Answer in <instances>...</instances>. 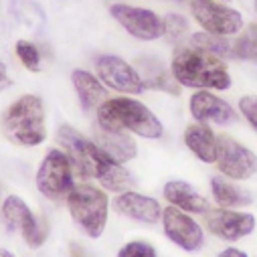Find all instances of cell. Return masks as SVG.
<instances>
[{"label":"cell","mask_w":257,"mask_h":257,"mask_svg":"<svg viewBox=\"0 0 257 257\" xmlns=\"http://www.w3.org/2000/svg\"><path fill=\"white\" fill-rule=\"evenodd\" d=\"M57 138L63 144V152L69 156L77 176L97 178L103 188L115 190V192H123L134 184L132 174L121 166V162L113 160L95 142L85 140L71 125H61Z\"/></svg>","instance_id":"cell-1"},{"label":"cell","mask_w":257,"mask_h":257,"mask_svg":"<svg viewBox=\"0 0 257 257\" xmlns=\"http://www.w3.org/2000/svg\"><path fill=\"white\" fill-rule=\"evenodd\" d=\"M172 77L184 87L197 89H229L231 75L227 65L213 53L199 47L180 45L172 53Z\"/></svg>","instance_id":"cell-2"},{"label":"cell","mask_w":257,"mask_h":257,"mask_svg":"<svg viewBox=\"0 0 257 257\" xmlns=\"http://www.w3.org/2000/svg\"><path fill=\"white\" fill-rule=\"evenodd\" d=\"M97 125L105 130L134 132L142 138H160L162 123L160 119L142 103L132 97L105 99L97 107Z\"/></svg>","instance_id":"cell-3"},{"label":"cell","mask_w":257,"mask_h":257,"mask_svg":"<svg viewBox=\"0 0 257 257\" xmlns=\"http://www.w3.org/2000/svg\"><path fill=\"white\" fill-rule=\"evenodd\" d=\"M3 134L21 146H37L47 138L45 105L39 95H23L0 117Z\"/></svg>","instance_id":"cell-4"},{"label":"cell","mask_w":257,"mask_h":257,"mask_svg":"<svg viewBox=\"0 0 257 257\" xmlns=\"http://www.w3.org/2000/svg\"><path fill=\"white\" fill-rule=\"evenodd\" d=\"M67 207L75 225L87 237L97 239L103 233L107 221V195L103 190L89 184L73 186L67 197Z\"/></svg>","instance_id":"cell-5"},{"label":"cell","mask_w":257,"mask_h":257,"mask_svg":"<svg viewBox=\"0 0 257 257\" xmlns=\"http://www.w3.org/2000/svg\"><path fill=\"white\" fill-rule=\"evenodd\" d=\"M73 164L63 150H49L37 172V188L51 201L67 199L73 190Z\"/></svg>","instance_id":"cell-6"},{"label":"cell","mask_w":257,"mask_h":257,"mask_svg":"<svg viewBox=\"0 0 257 257\" xmlns=\"http://www.w3.org/2000/svg\"><path fill=\"white\" fill-rule=\"evenodd\" d=\"M3 221L7 223V227L11 231H21V235L25 237L27 245L37 249L45 243L47 235H49V227L47 221L37 217L27 203L21 197H9L3 205Z\"/></svg>","instance_id":"cell-7"},{"label":"cell","mask_w":257,"mask_h":257,"mask_svg":"<svg viewBox=\"0 0 257 257\" xmlns=\"http://www.w3.org/2000/svg\"><path fill=\"white\" fill-rule=\"evenodd\" d=\"M217 168L235 180H247L257 172V156L227 134L217 138Z\"/></svg>","instance_id":"cell-8"},{"label":"cell","mask_w":257,"mask_h":257,"mask_svg":"<svg viewBox=\"0 0 257 257\" xmlns=\"http://www.w3.org/2000/svg\"><path fill=\"white\" fill-rule=\"evenodd\" d=\"M190 11L195 21L213 35H221V37H229L241 31L243 27V19L237 11L219 5L215 0H192L190 3Z\"/></svg>","instance_id":"cell-9"},{"label":"cell","mask_w":257,"mask_h":257,"mask_svg":"<svg viewBox=\"0 0 257 257\" xmlns=\"http://www.w3.org/2000/svg\"><path fill=\"white\" fill-rule=\"evenodd\" d=\"M111 17L136 39L154 41L164 35V23L148 9H138L130 5H111Z\"/></svg>","instance_id":"cell-10"},{"label":"cell","mask_w":257,"mask_h":257,"mask_svg":"<svg viewBox=\"0 0 257 257\" xmlns=\"http://www.w3.org/2000/svg\"><path fill=\"white\" fill-rule=\"evenodd\" d=\"M162 225L166 237L184 251H197L205 243V235L199 223L176 207H168L162 211Z\"/></svg>","instance_id":"cell-11"},{"label":"cell","mask_w":257,"mask_h":257,"mask_svg":"<svg viewBox=\"0 0 257 257\" xmlns=\"http://www.w3.org/2000/svg\"><path fill=\"white\" fill-rule=\"evenodd\" d=\"M95 69H97L99 79L115 91H121V93H142L144 91V83L138 71L119 57H113V55L99 57L95 63Z\"/></svg>","instance_id":"cell-12"},{"label":"cell","mask_w":257,"mask_h":257,"mask_svg":"<svg viewBox=\"0 0 257 257\" xmlns=\"http://www.w3.org/2000/svg\"><path fill=\"white\" fill-rule=\"evenodd\" d=\"M205 225L213 235L225 241H237L255 229V217L239 211L209 209V213H205Z\"/></svg>","instance_id":"cell-13"},{"label":"cell","mask_w":257,"mask_h":257,"mask_svg":"<svg viewBox=\"0 0 257 257\" xmlns=\"http://www.w3.org/2000/svg\"><path fill=\"white\" fill-rule=\"evenodd\" d=\"M113 209L123 217H130L134 221L148 223V225L158 223L164 211L156 199L138 195L134 190H123L121 195H117L113 201Z\"/></svg>","instance_id":"cell-14"},{"label":"cell","mask_w":257,"mask_h":257,"mask_svg":"<svg viewBox=\"0 0 257 257\" xmlns=\"http://www.w3.org/2000/svg\"><path fill=\"white\" fill-rule=\"evenodd\" d=\"M190 113L197 121L201 123H219V125H227L231 121H235L237 113L235 109L221 97L209 93V91H197L195 95L190 97Z\"/></svg>","instance_id":"cell-15"},{"label":"cell","mask_w":257,"mask_h":257,"mask_svg":"<svg viewBox=\"0 0 257 257\" xmlns=\"http://www.w3.org/2000/svg\"><path fill=\"white\" fill-rule=\"evenodd\" d=\"M164 197L172 207L186 211V213H207L209 211V201L195 186H190L188 182H182V180L166 182Z\"/></svg>","instance_id":"cell-16"},{"label":"cell","mask_w":257,"mask_h":257,"mask_svg":"<svg viewBox=\"0 0 257 257\" xmlns=\"http://www.w3.org/2000/svg\"><path fill=\"white\" fill-rule=\"evenodd\" d=\"M95 144L99 148H103L113 160L117 162H127L132 160L138 152L136 148V142L132 140V136L127 132H121V130H105V127L97 125L95 130Z\"/></svg>","instance_id":"cell-17"},{"label":"cell","mask_w":257,"mask_h":257,"mask_svg":"<svg viewBox=\"0 0 257 257\" xmlns=\"http://www.w3.org/2000/svg\"><path fill=\"white\" fill-rule=\"evenodd\" d=\"M184 144L201 162H215L217 160V136L207 123H190L184 132Z\"/></svg>","instance_id":"cell-18"},{"label":"cell","mask_w":257,"mask_h":257,"mask_svg":"<svg viewBox=\"0 0 257 257\" xmlns=\"http://www.w3.org/2000/svg\"><path fill=\"white\" fill-rule=\"evenodd\" d=\"M136 71H138L144 87L168 91L172 95L178 93L176 79L170 77V73L166 71V67L162 65L160 59H156V57H142V59H138V69Z\"/></svg>","instance_id":"cell-19"},{"label":"cell","mask_w":257,"mask_h":257,"mask_svg":"<svg viewBox=\"0 0 257 257\" xmlns=\"http://www.w3.org/2000/svg\"><path fill=\"white\" fill-rule=\"evenodd\" d=\"M71 81H73V87L77 91L79 103H81V107L85 111L97 109L105 101V97H107L105 87L101 85V79L93 77L91 73H87L83 69H77V71H73Z\"/></svg>","instance_id":"cell-20"},{"label":"cell","mask_w":257,"mask_h":257,"mask_svg":"<svg viewBox=\"0 0 257 257\" xmlns=\"http://www.w3.org/2000/svg\"><path fill=\"white\" fill-rule=\"evenodd\" d=\"M211 190H213L215 201L223 209H239V207H247L251 203V195L247 190L237 188L233 182H229L225 178H213Z\"/></svg>","instance_id":"cell-21"},{"label":"cell","mask_w":257,"mask_h":257,"mask_svg":"<svg viewBox=\"0 0 257 257\" xmlns=\"http://www.w3.org/2000/svg\"><path fill=\"white\" fill-rule=\"evenodd\" d=\"M233 57L257 63V23L249 25L233 43Z\"/></svg>","instance_id":"cell-22"},{"label":"cell","mask_w":257,"mask_h":257,"mask_svg":"<svg viewBox=\"0 0 257 257\" xmlns=\"http://www.w3.org/2000/svg\"><path fill=\"white\" fill-rule=\"evenodd\" d=\"M190 45L192 47H199L207 53H213L217 57H229L233 55V45L227 43L225 37L221 35H213V33H197V35H192L190 39Z\"/></svg>","instance_id":"cell-23"},{"label":"cell","mask_w":257,"mask_h":257,"mask_svg":"<svg viewBox=\"0 0 257 257\" xmlns=\"http://www.w3.org/2000/svg\"><path fill=\"white\" fill-rule=\"evenodd\" d=\"M15 51H17V57L21 59V63L29 71H41V53H39V49L33 43L19 41Z\"/></svg>","instance_id":"cell-24"},{"label":"cell","mask_w":257,"mask_h":257,"mask_svg":"<svg viewBox=\"0 0 257 257\" xmlns=\"http://www.w3.org/2000/svg\"><path fill=\"white\" fill-rule=\"evenodd\" d=\"M164 35L170 39V41H178L186 35L188 31V23L182 15H168L164 21Z\"/></svg>","instance_id":"cell-25"},{"label":"cell","mask_w":257,"mask_h":257,"mask_svg":"<svg viewBox=\"0 0 257 257\" xmlns=\"http://www.w3.org/2000/svg\"><path fill=\"white\" fill-rule=\"evenodd\" d=\"M117 257H156V249L148 241H130L117 251Z\"/></svg>","instance_id":"cell-26"},{"label":"cell","mask_w":257,"mask_h":257,"mask_svg":"<svg viewBox=\"0 0 257 257\" xmlns=\"http://www.w3.org/2000/svg\"><path fill=\"white\" fill-rule=\"evenodd\" d=\"M241 113L245 115V119L257 130V95H245L239 101Z\"/></svg>","instance_id":"cell-27"},{"label":"cell","mask_w":257,"mask_h":257,"mask_svg":"<svg viewBox=\"0 0 257 257\" xmlns=\"http://www.w3.org/2000/svg\"><path fill=\"white\" fill-rule=\"evenodd\" d=\"M11 77H9V73H7V65L3 61H0V91H5L7 87H11Z\"/></svg>","instance_id":"cell-28"},{"label":"cell","mask_w":257,"mask_h":257,"mask_svg":"<svg viewBox=\"0 0 257 257\" xmlns=\"http://www.w3.org/2000/svg\"><path fill=\"white\" fill-rule=\"evenodd\" d=\"M219 257H249L245 251H241V249H235V247H229V249H223L221 253H219Z\"/></svg>","instance_id":"cell-29"},{"label":"cell","mask_w":257,"mask_h":257,"mask_svg":"<svg viewBox=\"0 0 257 257\" xmlns=\"http://www.w3.org/2000/svg\"><path fill=\"white\" fill-rule=\"evenodd\" d=\"M0 257H15L11 251H7V249H0Z\"/></svg>","instance_id":"cell-30"},{"label":"cell","mask_w":257,"mask_h":257,"mask_svg":"<svg viewBox=\"0 0 257 257\" xmlns=\"http://www.w3.org/2000/svg\"><path fill=\"white\" fill-rule=\"evenodd\" d=\"M172 3H182V0H172Z\"/></svg>","instance_id":"cell-31"},{"label":"cell","mask_w":257,"mask_h":257,"mask_svg":"<svg viewBox=\"0 0 257 257\" xmlns=\"http://www.w3.org/2000/svg\"><path fill=\"white\" fill-rule=\"evenodd\" d=\"M255 7H257V0H255Z\"/></svg>","instance_id":"cell-32"}]
</instances>
